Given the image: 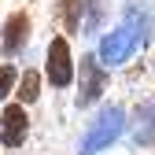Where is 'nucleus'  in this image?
Instances as JSON below:
<instances>
[{"label":"nucleus","instance_id":"obj_1","mask_svg":"<svg viewBox=\"0 0 155 155\" xmlns=\"http://www.w3.org/2000/svg\"><path fill=\"white\" fill-rule=\"evenodd\" d=\"M137 48H140V30H137V15H126V22L122 26H114V30H107L104 37H100V52H96V63H100L104 70L111 67H126L133 55H137Z\"/></svg>","mask_w":155,"mask_h":155},{"label":"nucleus","instance_id":"obj_7","mask_svg":"<svg viewBox=\"0 0 155 155\" xmlns=\"http://www.w3.org/2000/svg\"><path fill=\"white\" fill-rule=\"evenodd\" d=\"M129 140H133V148H148V144H155V96H151V100H144V104L137 107Z\"/></svg>","mask_w":155,"mask_h":155},{"label":"nucleus","instance_id":"obj_10","mask_svg":"<svg viewBox=\"0 0 155 155\" xmlns=\"http://www.w3.org/2000/svg\"><path fill=\"white\" fill-rule=\"evenodd\" d=\"M15 81H18V67L4 63V67H0V100H8V96L15 92Z\"/></svg>","mask_w":155,"mask_h":155},{"label":"nucleus","instance_id":"obj_2","mask_svg":"<svg viewBox=\"0 0 155 155\" xmlns=\"http://www.w3.org/2000/svg\"><path fill=\"white\" fill-rule=\"evenodd\" d=\"M122 129H126V111H122L118 104L100 107V114H96V118L89 122L85 137H81V155H96V151L111 148L114 140L122 137Z\"/></svg>","mask_w":155,"mask_h":155},{"label":"nucleus","instance_id":"obj_9","mask_svg":"<svg viewBox=\"0 0 155 155\" xmlns=\"http://www.w3.org/2000/svg\"><path fill=\"white\" fill-rule=\"evenodd\" d=\"M59 15H63V26H67V33H78V30H81V18H85V11H81V0H63V4H59Z\"/></svg>","mask_w":155,"mask_h":155},{"label":"nucleus","instance_id":"obj_3","mask_svg":"<svg viewBox=\"0 0 155 155\" xmlns=\"http://www.w3.org/2000/svg\"><path fill=\"white\" fill-rule=\"evenodd\" d=\"M45 78L52 81V89H67L74 81V52L67 37H52L48 52H45Z\"/></svg>","mask_w":155,"mask_h":155},{"label":"nucleus","instance_id":"obj_5","mask_svg":"<svg viewBox=\"0 0 155 155\" xmlns=\"http://www.w3.org/2000/svg\"><path fill=\"white\" fill-rule=\"evenodd\" d=\"M26 137H30V114H26V107L8 104L4 111H0V144L4 148H22Z\"/></svg>","mask_w":155,"mask_h":155},{"label":"nucleus","instance_id":"obj_4","mask_svg":"<svg viewBox=\"0 0 155 155\" xmlns=\"http://www.w3.org/2000/svg\"><path fill=\"white\" fill-rule=\"evenodd\" d=\"M107 89V70L92 59V55H81V78H78V107H92Z\"/></svg>","mask_w":155,"mask_h":155},{"label":"nucleus","instance_id":"obj_6","mask_svg":"<svg viewBox=\"0 0 155 155\" xmlns=\"http://www.w3.org/2000/svg\"><path fill=\"white\" fill-rule=\"evenodd\" d=\"M30 26H33L30 15H26V11H15L8 22H4V30H0V55L15 59V55L30 45Z\"/></svg>","mask_w":155,"mask_h":155},{"label":"nucleus","instance_id":"obj_8","mask_svg":"<svg viewBox=\"0 0 155 155\" xmlns=\"http://www.w3.org/2000/svg\"><path fill=\"white\" fill-rule=\"evenodd\" d=\"M37 100H41V74H37V70H22L18 81H15V104L18 107H30Z\"/></svg>","mask_w":155,"mask_h":155}]
</instances>
